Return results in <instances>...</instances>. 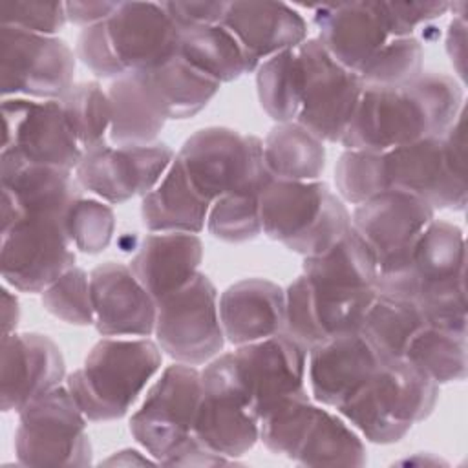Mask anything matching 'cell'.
I'll return each mask as SVG.
<instances>
[{
    "mask_svg": "<svg viewBox=\"0 0 468 468\" xmlns=\"http://www.w3.org/2000/svg\"><path fill=\"white\" fill-rule=\"evenodd\" d=\"M463 110V88L444 73L422 71L402 86H366L342 144L388 152L442 135Z\"/></svg>",
    "mask_w": 468,
    "mask_h": 468,
    "instance_id": "6da1fadb",
    "label": "cell"
},
{
    "mask_svg": "<svg viewBox=\"0 0 468 468\" xmlns=\"http://www.w3.org/2000/svg\"><path fill=\"white\" fill-rule=\"evenodd\" d=\"M161 347L144 338L106 336L82 367L66 377V388L90 422L122 419L161 369Z\"/></svg>",
    "mask_w": 468,
    "mask_h": 468,
    "instance_id": "7a4b0ae2",
    "label": "cell"
},
{
    "mask_svg": "<svg viewBox=\"0 0 468 468\" xmlns=\"http://www.w3.org/2000/svg\"><path fill=\"white\" fill-rule=\"evenodd\" d=\"M437 399L435 382L404 358H391L336 411L369 442L393 444L431 415Z\"/></svg>",
    "mask_w": 468,
    "mask_h": 468,
    "instance_id": "3957f363",
    "label": "cell"
},
{
    "mask_svg": "<svg viewBox=\"0 0 468 468\" xmlns=\"http://www.w3.org/2000/svg\"><path fill=\"white\" fill-rule=\"evenodd\" d=\"M261 234L303 258L320 254L351 229L346 203L327 183L271 177L260 192Z\"/></svg>",
    "mask_w": 468,
    "mask_h": 468,
    "instance_id": "277c9868",
    "label": "cell"
},
{
    "mask_svg": "<svg viewBox=\"0 0 468 468\" xmlns=\"http://www.w3.org/2000/svg\"><path fill=\"white\" fill-rule=\"evenodd\" d=\"M389 188L422 197L433 210H464V110L442 135L384 152Z\"/></svg>",
    "mask_w": 468,
    "mask_h": 468,
    "instance_id": "5b68a950",
    "label": "cell"
},
{
    "mask_svg": "<svg viewBox=\"0 0 468 468\" xmlns=\"http://www.w3.org/2000/svg\"><path fill=\"white\" fill-rule=\"evenodd\" d=\"M176 157L196 190L210 203L225 194L261 188L271 179L263 163V141L225 126L197 130Z\"/></svg>",
    "mask_w": 468,
    "mask_h": 468,
    "instance_id": "8992f818",
    "label": "cell"
},
{
    "mask_svg": "<svg viewBox=\"0 0 468 468\" xmlns=\"http://www.w3.org/2000/svg\"><path fill=\"white\" fill-rule=\"evenodd\" d=\"M88 419L66 384L18 411L15 453L24 466H88L93 459Z\"/></svg>",
    "mask_w": 468,
    "mask_h": 468,
    "instance_id": "52a82bcc",
    "label": "cell"
},
{
    "mask_svg": "<svg viewBox=\"0 0 468 468\" xmlns=\"http://www.w3.org/2000/svg\"><path fill=\"white\" fill-rule=\"evenodd\" d=\"M192 433L203 446L232 461L260 441V419L247 400L232 353H219L201 369Z\"/></svg>",
    "mask_w": 468,
    "mask_h": 468,
    "instance_id": "ba28073f",
    "label": "cell"
},
{
    "mask_svg": "<svg viewBox=\"0 0 468 468\" xmlns=\"http://www.w3.org/2000/svg\"><path fill=\"white\" fill-rule=\"evenodd\" d=\"M154 335L161 351L186 366H203L223 351L218 291L207 274L197 272L183 289L157 302Z\"/></svg>",
    "mask_w": 468,
    "mask_h": 468,
    "instance_id": "9c48e42d",
    "label": "cell"
},
{
    "mask_svg": "<svg viewBox=\"0 0 468 468\" xmlns=\"http://www.w3.org/2000/svg\"><path fill=\"white\" fill-rule=\"evenodd\" d=\"M296 53L302 101L294 122L324 143H342L366 88L364 82L338 64L318 38H307L296 48Z\"/></svg>",
    "mask_w": 468,
    "mask_h": 468,
    "instance_id": "30bf717a",
    "label": "cell"
},
{
    "mask_svg": "<svg viewBox=\"0 0 468 468\" xmlns=\"http://www.w3.org/2000/svg\"><path fill=\"white\" fill-rule=\"evenodd\" d=\"M201 399V369L172 364L150 386L141 408L130 417V433L159 464L194 433Z\"/></svg>",
    "mask_w": 468,
    "mask_h": 468,
    "instance_id": "8fae6325",
    "label": "cell"
},
{
    "mask_svg": "<svg viewBox=\"0 0 468 468\" xmlns=\"http://www.w3.org/2000/svg\"><path fill=\"white\" fill-rule=\"evenodd\" d=\"M2 278L20 292H42L75 265L66 214L20 218L2 230Z\"/></svg>",
    "mask_w": 468,
    "mask_h": 468,
    "instance_id": "7c38bea8",
    "label": "cell"
},
{
    "mask_svg": "<svg viewBox=\"0 0 468 468\" xmlns=\"http://www.w3.org/2000/svg\"><path fill=\"white\" fill-rule=\"evenodd\" d=\"M0 57L4 99L51 101L73 86L75 55L58 37L2 26Z\"/></svg>",
    "mask_w": 468,
    "mask_h": 468,
    "instance_id": "4fadbf2b",
    "label": "cell"
},
{
    "mask_svg": "<svg viewBox=\"0 0 468 468\" xmlns=\"http://www.w3.org/2000/svg\"><path fill=\"white\" fill-rule=\"evenodd\" d=\"M2 152L29 165L75 172L82 148L57 99L7 97L2 101Z\"/></svg>",
    "mask_w": 468,
    "mask_h": 468,
    "instance_id": "5bb4252c",
    "label": "cell"
},
{
    "mask_svg": "<svg viewBox=\"0 0 468 468\" xmlns=\"http://www.w3.org/2000/svg\"><path fill=\"white\" fill-rule=\"evenodd\" d=\"M435 219V210L419 196L389 188L358 205L351 214V227L371 249L378 276L400 272L411 247Z\"/></svg>",
    "mask_w": 468,
    "mask_h": 468,
    "instance_id": "9a60e30c",
    "label": "cell"
},
{
    "mask_svg": "<svg viewBox=\"0 0 468 468\" xmlns=\"http://www.w3.org/2000/svg\"><path fill=\"white\" fill-rule=\"evenodd\" d=\"M377 289L314 283L300 274L285 291L283 333L307 351L344 333L358 331Z\"/></svg>",
    "mask_w": 468,
    "mask_h": 468,
    "instance_id": "2e32d148",
    "label": "cell"
},
{
    "mask_svg": "<svg viewBox=\"0 0 468 468\" xmlns=\"http://www.w3.org/2000/svg\"><path fill=\"white\" fill-rule=\"evenodd\" d=\"M176 154L165 143L144 146H112L110 143L82 154L75 179L80 188L106 203L119 205L146 196L166 174Z\"/></svg>",
    "mask_w": 468,
    "mask_h": 468,
    "instance_id": "e0dca14e",
    "label": "cell"
},
{
    "mask_svg": "<svg viewBox=\"0 0 468 468\" xmlns=\"http://www.w3.org/2000/svg\"><path fill=\"white\" fill-rule=\"evenodd\" d=\"M239 382L258 419L283 397L307 391V349L287 333L238 346L232 351Z\"/></svg>",
    "mask_w": 468,
    "mask_h": 468,
    "instance_id": "ac0fdd59",
    "label": "cell"
},
{
    "mask_svg": "<svg viewBox=\"0 0 468 468\" xmlns=\"http://www.w3.org/2000/svg\"><path fill=\"white\" fill-rule=\"evenodd\" d=\"M104 27L126 75L154 69L179 55L181 29L161 2H119Z\"/></svg>",
    "mask_w": 468,
    "mask_h": 468,
    "instance_id": "d6986e66",
    "label": "cell"
},
{
    "mask_svg": "<svg viewBox=\"0 0 468 468\" xmlns=\"http://www.w3.org/2000/svg\"><path fill=\"white\" fill-rule=\"evenodd\" d=\"M95 329L102 336L144 338L154 335L157 302L132 269L106 261L90 272Z\"/></svg>",
    "mask_w": 468,
    "mask_h": 468,
    "instance_id": "ffe728a7",
    "label": "cell"
},
{
    "mask_svg": "<svg viewBox=\"0 0 468 468\" xmlns=\"http://www.w3.org/2000/svg\"><path fill=\"white\" fill-rule=\"evenodd\" d=\"M66 362L60 347L46 335H2V411H20L33 399L62 384Z\"/></svg>",
    "mask_w": 468,
    "mask_h": 468,
    "instance_id": "44dd1931",
    "label": "cell"
},
{
    "mask_svg": "<svg viewBox=\"0 0 468 468\" xmlns=\"http://www.w3.org/2000/svg\"><path fill=\"white\" fill-rule=\"evenodd\" d=\"M309 9L320 44L356 75L391 38L382 2L322 4Z\"/></svg>",
    "mask_w": 468,
    "mask_h": 468,
    "instance_id": "7402d4cb",
    "label": "cell"
},
{
    "mask_svg": "<svg viewBox=\"0 0 468 468\" xmlns=\"http://www.w3.org/2000/svg\"><path fill=\"white\" fill-rule=\"evenodd\" d=\"M382 356L360 331L316 344L307 351L313 400L338 410L382 364Z\"/></svg>",
    "mask_w": 468,
    "mask_h": 468,
    "instance_id": "603a6c76",
    "label": "cell"
},
{
    "mask_svg": "<svg viewBox=\"0 0 468 468\" xmlns=\"http://www.w3.org/2000/svg\"><path fill=\"white\" fill-rule=\"evenodd\" d=\"M2 159V230L29 214H68L82 197L71 170L29 165L0 154Z\"/></svg>",
    "mask_w": 468,
    "mask_h": 468,
    "instance_id": "cb8c5ba5",
    "label": "cell"
},
{
    "mask_svg": "<svg viewBox=\"0 0 468 468\" xmlns=\"http://www.w3.org/2000/svg\"><path fill=\"white\" fill-rule=\"evenodd\" d=\"M221 26L241 46L250 71L307 40L305 18L283 2H229Z\"/></svg>",
    "mask_w": 468,
    "mask_h": 468,
    "instance_id": "d4e9b609",
    "label": "cell"
},
{
    "mask_svg": "<svg viewBox=\"0 0 468 468\" xmlns=\"http://www.w3.org/2000/svg\"><path fill=\"white\" fill-rule=\"evenodd\" d=\"M218 305L225 340L236 347L283 331L285 291L271 280H239L221 292Z\"/></svg>",
    "mask_w": 468,
    "mask_h": 468,
    "instance_id": "484cf974",
    "label": "cell"
},
{
    "mask_svg": "<svg viewBox=\"0 0 468 468\" xmlns=\"http://www.w3.org/2000/svg\"><path fill=\"white\" fill-rule=\"evenodd\" d=\"M203 241L190 232H150L137 247L130 269L155 302L183 289L199 272Z\"/></svg>",
    "mask_w": 468,
    "mask_h": 468,
    "instance_id": "4316f807",
    "label": "cell"
},
{
    "mask_svg": "<svg viewBox=\"0 0 468 468\" xmlns=\"http://www.w3.org/2000/svg\"><path fill=\"white\" fill-rule=\"evenodd\" d=\"M210 201L188 179L176 157L163 179L141 201L143 225L150 232H190L205 229Z\"/></svg>",
    "mask_w": 468,
    "mask_h": 468,
    "instance_id": "83f0119b",
    "label": "cell"
},
{
    "mask_svg": "<svg viewBox=\"0 0 468 468\" xmlns=\"http://www.w3.org/2000/svg\"><path fill=\"white\" fill-rule=\"evenodd\" d=\"M135 75L141 79L166 121L194 117L221 88L219 82L196 69L181 55Z\"/></svg>",
    "mask_w": 468,
    "mask_h": 468,
    "instance_id": "f1b7e54d",
    "label": "cell"
},
{
    "mask_svg": "<svg viewBox=\"0 0 468 468\" xmlns=\"http://www.w3.org/2000/svg\"><path fill=\"white\" fill-rule=\"evenodd\" d=\"M112 122L108 143L112 146H144L155 143L166 117L135 73L113 80L108 88Z\"/></svg>",
    "mask_w": 468,
    "mask_h": 468,
    "instance_id": "f546056e",
    "label": "cell"
},
{
    "mask_svg": "<svg viewBox=\"0 0 468 468\" xmlns=\"http://www.w3.org/2000/svg\"><path fill=\"white\" fill-rule=\"evenodd\" d=\"M263 163L274 179L316 181L325 168V146L298 122H278L263 139Z\"/></svg>",
    "mask_w": 468,
    "mask_h": 468,
    "instance_id": "4dcf8cb0",
    "label": "cell"
},
{
    "mask_svg": "<svg viewBox=\"0 0 468 468\" xmlns=\"http://www.w3.org/2000/svg\"><path fill=\"white\" fill-rule=\"evenodd\" d=\"M292 461L303 466H364L367 455L360 433L338 411L318 406Z\"/></svg>",
    "mask_w": 468,
    "mask_h": 468,
    "instance_id": "1f68e13d",
    "label": "cell"
},
{
    "mask_svg": "<svg viewBox=\"0 0 468 468\" xmlns=\"http://www.w3.org/2000/svg\"><path fill=\"white\" fill-rule=\"evenodd\" d=\"M302 274L322 285L375 289L378 267L371 249L351 227L327 250L303 258Z\"/></svg>",
    "mask_w": 468,
    "mask_h": 468,
    "instance_id": "d6a6232c",
    "label": "cell"
},
{
    "mask_svg": "<svg viewBox=\"0 0 468 468\" xmlns=\"http://www.w3.org/2000/svg\"><path fill=\"white\" fill-rule=\"evenodd\" d=\"M402 358L437 386L461 382L468 373V331L426 324L413 335Z\"/></svg>",
    "mask_w": 468,
    "mask_h": 468,
    "instance_id": "836d02e7",
    "label": "cell"
},
{
    "mask_svg": "<svg viewBox=\"0 0 468 468\" xmlns=\"http://www.w3.org/2000/svg\"><path fill=\"white\" fill-rule=\"evenodd\" d=\"M426 324L424 313L413 300L377 292L358 331L384 360H391L402 358L413 335Z\"/></svg>",
    "mask_w": 468,
    "mask_h": 468,
    "instance_id": "e575fe53",
    "label": "cell"
},
{
    "mask_svg": "<svg viewBox=\"0 0 468 468\" xmlns=\"http://www.w3.org/2000/svg\"><path fill=\"white\" fill-rule=\"evenodd\" d=\"M179 55L219 84L252 73L241 46L221 24L183 29Z\"/></svg>",
    "mask_w": 468,
    "mask_h": 468,
    "instance_id": "d590c367",
    "label": "cell"
},
{
    "mask_svg": "<svg viewBox=\"0 0 468 468\" xmlns=\"http://www.w3.org/2000/svg\"><path fill=\"white\" fill-rule=\"evenodd\" d=\"M258 101L276 122H292L300 112L302 79L296 49L282 51L256 68Z\"/></svg>",
    "mask_w": 468,
    "mask_h": 468,
    "instance_id": "8d00e7d4",
    "label": "cell"
},
{
    "mask_svg": "<svg viewBox=\"0 0 468 468\" xmlns=\"http://www.w3.org/2000/svg\"><path fill=\"white\" fill-rule=\"evenodd\" d=\"M57 101L82 152L108 143L112 106L108 91H104L99 82L88 80L73 84Z\"/></svg>",
    "mask_w": 468,
    "mask_h": 468,
    "instance_id": "74e56055",
    "label": "cell"
},
{
    "mask_svg": "<svg viewBox=\"0 0 468 468\" xmlns=\"http://www.w3.org/2000/svg\"><path fill=\"white\" fill-rule=\"evenodd\" d=\"M318 406L307 391L280 399L260 417V441L276 455L292 459L300 448Z\"/></svg>",
    "mask_w": 468,
    "mask_h": 468,
    "instance_id": "f35d334b",
    "label": "cell"
},
{
    "mask_svg": "<svg viewBox=\"0 0 468 468\" xmlns=\"http://www.w3.org/2000/svg\"><path fill=\"white\" fill-rule=\"evenodd\" d=\"M261 188H249L218 197L208 210V232L225 243L252 241L261 234L260 221V192Z\"/></svg>",
    "mask_w": 468,
    "mask_h": 468,
    "instance_id": "ab89813d",
    "label": "cell"
},
{
    "mask_svg": "<svg viewBox=\"0 0 468 468\" xmlns=\"http://www.w3.org/2000/svg\"><path fill=\"white\" fill-rule=\"evenodd\" d=\"M424 48L413 37L389 38L384 48L358 71L364 86H402L422 73Z\"/></svg>",
    "mask_w": 468,
    "mask_h": 468,
    "instance_id": "60d3db41",
    "label": "cell"
},
{
    "mask_svg": "<svg viewBox=\"0 0 468 468\" xmlns=\"http://www.w3.org/2000/svg\"><path fill=\"white\" fill-rule=\"evenodd\" d=\"M335 185L338 197L351 205L389 190L384 152L344 150L335 166Z\"/></svg>",
    "mask_w": 468,
    "mask_h": 468,
    "instance_id": "b9f144b4",
    "label": "cell"
},
{
    "mask_svg": "<svg viewBox=\"0 0 468 468\" xmlns=\"http://www.w3.org/2000/svg\"><path fill=\"white\" fill-rule=\"evenodd\" d=\"M66 230L73 249L101 254L113 238L115 214L106 201L79 197L66 214Z\"/></svg>",
    "mask_w": 468,
    "mask_h": 468,
    "instance_id": "7bdbcfd3",
    "label": "cell"
},
{
    "mask_svg": "<svg viewBox=\"0 0 468 468\" xmlns=\"http://www.w3.org/2000/svg\"><path fill=\"white\" fill-rule=\"evenodd\" d=\"M40 294L44 309L58 320L71 325H93L90 276L84 269L73 265Z\"/></svg>",
    "mask_w": 468,
    "mask_h": 468,
    "instance_id": "ee69618b",
    "label": "cell"
},
{
    "mask_svg": "<svg viewBox=\"0 0 468 468\" xmlns=\"http://www.w3.org/2000/svg\"><path fill=\"white\" fill-rule=\"evenodd\" d=\"M0 13L2 26H11L49 37H57V33L68 22L64 2H4L0 5Z\"/></svg>",
    "mask_w": 468,
    "mask_h": 468,
    "instance_id": "f6af8a7d",
    "label": "cell"
},
{
    "mask_svg": "<svg viewBox=\"0 0 468 468\" xmlns=\"http://www.w3.org/2000/svg\"><path fill=\"white\" fill-rule=\"evenodd\" d=\"M77 57L93 75L101 79L117 80L126 75L110 46L104 22L80 31L77 38Z\"/></svg>",
    "mask_w": 468,
    "mask_h": 468,
    "instance_id": "bcb514c9",
    "label": "cell"
},
{
    "mask_svg": "<svg viewBox=\"0 0 468 468\" xmlns=\"http://www.w3.org/2000/svg\"><path fill=\"white\" fill-rule=\"evenodd\" d=\"M391 38L413 37L419 26L430 24L452 9L450 2H382Z\"/></svg>",
    "mask_w": 468,
    "mask_h": 468,
    "instance_id": "7dc6e473",
    "label": "cell"
},
{
    "mask_svg": "<svg viewBox=\"0 0 468 468\" xmlns=\"http://www.w3.org/2000/svg\"><path fill=\"white\" fill-rule=\"evenodd\" d=\"M166 15L177 27L190 29L201 26H219L225 18L229 2H161Z\"/></svg>",
    "mask_w": 468,
    "mask_h": 468,
    "instance_id": "c3c4849f",
    "label": "cell"
},
{
    "mask_svg": "<svg viewBox=\"0 0 468 468\" xmlns=\"http://www.w3.org/2000/svg\"><path fill=\"white\" fill-rule=\"evenodd\" d=\"M68 22L73 26L90 27L104 22L119 5V2L90 0V2H64Z\"/></svg>",
    "mask_w": 468,
    "mask_h": 468,
    "instance_id": "681fc988",
    "label": "cell"
},
{
    "mask_svg": "<svg viewBox=\"0 0 468 468\" xmlns=\"http://www.w3.org/2000/svg\"><path fill=\"white\" fill-rule=\"evenodd\" d=\"M464 9L466 5L461 9V13H457L450 26H448V33H446V51L450 55L452 64L455 66L459 77L464 79V51H466V20H464Z\"/></svg>",
    "mask_w": 468,
    "mask_h": 468,
    "instance_id": "f907efd6",
    "label": "cell"
},
{
    "mask_svg": "<svg viewBox=\"0 0 468 468\" xmlns=\"http://www.w3.org/2000/svg\"><path fill=\"white\" fill-rule=\"evenodd\" d=\"M20 309H18V300L15 294L9 292L7 287L2 289V324H4V335L15 333L16 324H18Z\"/></svg>",
    "mask_w": 468,
    "mask_h": 468,
    "instance_id": "816d5d0a",
    "label": "cell"
},
{
    "mask_svg": "<svg viewBox=\"0 0 468 468\" xmlns=\"http://www.w3.org/2000/svg\"><path fill=\"white\" fill-rule=\"evenodd\" d=\"M128 453H132V459H128L124 464H130V463H137V464H148V463H150L146 457H141V453H139V452H135V450H128ZM122 455H126V453H124V450H122V452H117L115 455H112L110 459H106V461H104V464H112V463H122Z\"/></svg>",
    "mask_w": 468,
    "mask_h": 468,
    "instance_id": "f5cc1de1",
    "label": "cell"
}]
</instances>
